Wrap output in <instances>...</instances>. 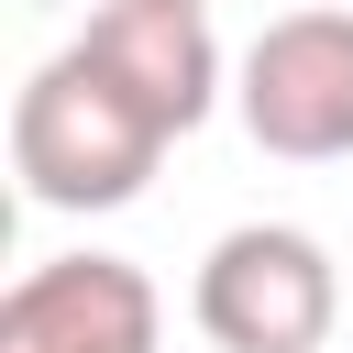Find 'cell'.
Here are the masks:
<instances>
[{"label": "cell", "mask_w": 353, "mask_h": 353, "mask_svg": "<svg viewBox=\"0 0 353 353\" xmlns=\"http://www.w3.org/2000/svg\"><path fill=\"white\" fill-rule=\"evenodd\" d=\"M165 121L99 66V55H44L11 99V176L33 210H132L165 165Z\"/></svg>", "instance_id": "obj_1"}, {"label": "cell", "mask_w": 353, "mask_h": 353, "mask_svg": "<svg viewBox=\"0 0 353 353\" xmlns=\"http://www.w3.org/2000/svg\"><path fill=\"white\" fill-rule=\"evenodd\" d=\"M188 320L210 353H320L342 320V265L298 221H232L188 276Z\"/></svg>", "instance_id": "obj_2"}, {"label": "cell", "mask_w": 353, "mask_h": 353, "mask_svg": "<svg viewBox=\"0 0 353 353\" xmlns=\"http://www.w3.org/2000/svg\"><path fill=\"white\" fill-rule=\"evenodd\" d=\"M232 110L254 154L276 165H342L353 154V0H309L265 22L232 66Z\"/></svg>", "instance_id": "obj_3"}, {"label": "cell", "mask_w": 353, "mask_h": 353, "mask_svg": "<svg viewBox=\"0 0 353 353\" xmlns=\"http://www.w3.org/2000/svg\"><path fill=\"white\" fill-rule=\"evenodd\" d=\"M165 298L132 254H44L0 298V353H154Z\"/></svg>", "instance_id": "obj_4"}, {"label": "cell", "mask_w": 353, "mask_h": 353, "mask_svg": "<svg viewBox=\"0 0 353 353\" xmlns=\"http://www.w3.org/2000/svg\"><path fill=\"white\" fill-rule=\"evenodd\" d=\"M77 55H99L165 132H199V121L221 110V88H232L199 0H99L88 33H77Z\"/></svg>", "instance_id": "obj_5"}, {"label": "cell", "mask_w": 353, "mask_h": 353, "mask_svg": "<svg viewBox=\"0 0 353 353\" xmlns=\"http://www.w3.org/2000/svg\"><path fill=\"white\" fill-rule=\"evenodd\" d=\"M199 11H210V0H199Z\"/></svg>", "instance_id": "obj_6"}]
</instances>
